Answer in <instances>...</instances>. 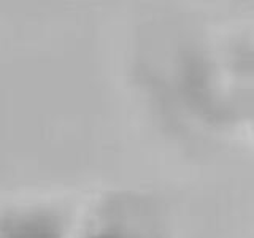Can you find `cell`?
<instances>
[{
  "mask_svg": "<svg viewBox=\"0 0 254 238\" xmlns=\"http://www.w3.org/2000/svg\"><path fill=\"white\" fill-rule=\"evenodd\" d=\"M198 40L175 48L165 71H149V92L157 107L180 129L222 133L242 116L240 105L230 99L226 86L229 60ZM234 60V59H232Z\"/></svg>",
  "mask_w": 254,
  "mask_h": 238,
  "instance_id": "obj_1",
  "label": "cell"
},
{
  "mask_svg": "<svg viewBox=\"0 0 254 238\" xmlns=\"http://www.w3.org/2000/svg\"><path fill=\"white\" fill-rule=\"evenodd\" d=\"M67 219L48 206H30L0 218V238H64Z\"/></svg>",
  "mask_w": 254,
  "mask_h": 238,
  "instance_id": "obj_2",
  "label": "cell"
},
{
  "mask_svg": "<svg viewBox=\"0 0 254 238\" xmlns=\"http://www.w3.org/2000/svg\"><path fill=\"white\" fill-rule=\"evenodd\" d=\"M115 214L108 213L99 222H95L92 227L79 235L78 238H159L156 229H148L145 226H137L132 221L130 214H127V219L123 214L124 206H115Z\"/></svg>",
  "mask_w": 254,
  "mask_h": 238,
  "instance_id": "obj_3",
  "label": "cell"
}]
</instances>
